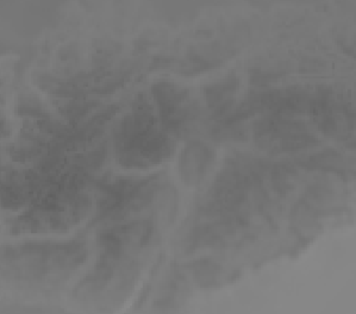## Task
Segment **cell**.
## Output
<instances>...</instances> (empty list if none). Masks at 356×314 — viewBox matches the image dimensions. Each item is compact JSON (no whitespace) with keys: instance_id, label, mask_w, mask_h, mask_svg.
Wrapping results in <instances>:
<instances>
[{"instance_id":"6da1fadb","label":"cell","mask_w":356,"mask_h":314,"mask_svg":"<svg viewBox=\"0 0 356 314\" xmlns=\"http://www.w3.org/2000/svg\"><path fill=\"white\" fill-rule=\"evenodd\" d=\"M152 108L145 101L125 118L116 136L120 162L141 168L161 162L170 155L168 137L156 130Z\"/></svg>"},{"instance_id":"7a4b0ae2","label":"cell","mask_w":356,"mask_h":314,"mask_svg":"<svg viewBox=\"0 0 356 314\" xmlns=\"http://www.w3.org/2000/svg\"><path fill=\"white\" fill-rule=\"evenodd\" d=\"M257 138L267 149L273 151H296L316 143V137L299 122L287 118H268L257 128Z\"/></svg>"},{"instance_id":"3957f363","label":"cell","mask_w":356,"mask_h":314,"mask_svg":"<svg viewBox=\"0 0 356 314\" xmlns=\"http://www.w3.org/2000/svg\"><path fill=\"white\" fill-rule=\"evenodd\" d=\"M212 158L211 151L203 145H193L187 148L181 158L182 176L187 183H198L203 180Z\"/></svg>"},{"instance_id":"277c9868","label":"cell","mask_w":356,"mask_h":314,"mask_svg":"<svg viewBox=\"0 0 356 314\" xmlns=\"http://www.w3.org/2000/svg\"><path fill=\"white\" fill-rule=\"evenodd\" d=\"M238 81L237 78H227L224 83H216L207 90V99L209 105L215 111L220 108H228L229 104L232 101V93L237 88Z\"/></svg>"}]
</instances>
